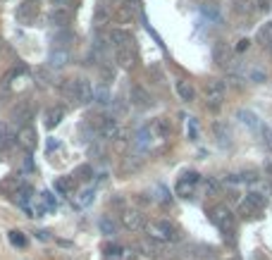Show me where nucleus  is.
Wrapping results in <instances>:
<instances>
[{
  "mask_svg": "<svg viewBox=\"0 0 272 260\" xmlns=\"http://www.w3.org/2000/svg\"><path fill=\"white\" fill-rule=\"evenodd\" d=\"M110 43L120 50V48H134V36L124 29H112L110 31Z\"/></svg>",
  "mask_w": 272,
  "mask_h": 260,
  "instance_id": "obj_11",
  "label": "nucleus"
},
{
  "mask_svg": "<svg viewBox=\"0 0 272 260\" xmlns=\"http://www.w3.org/2000/svg\"><path fill=\"white\" fill-rule=\"evenodd\" d=\"M7 239H10L12 246H17V248H24V246H26V236H24L19 229H10V232H7Z\"/></svg>",
  "mask_w": 272,
  "mask_h": 260,
  "instance_id": "obj_25",
  "label": "nucleus"
},
{
  "mask_svg": "<svg viewBox=\"0 0 272 260\" xmlns=\"http://www.w3.org/2000/svg\"><path fill=\"white\" fill-rule=\"evenodd\" d=\"M93 100H98L100 105H108V103H110V91L105 89V86L96 89V91H93Z\"/></svg>",
  "mask_w": 272,
  "mask_h": 260,
  "instance_id": "obj_27",
  "label": "nucleus"
},
{
  "mask_svg": "<svg viewBox=\"0 0 272 260\" xmlns=\"http://www.w3.org/2000/svg\"><path fill=\"white\" fill-rule=\"evenodd\" d=\"M22 186H24V182L19 179L17 174H10V177H5V179L0 182V191L10 196V193H17V191L22 189Z\"/></svg>",
  "mask_w": 272,
  "mask_h": 260,
  "instance_id": "obj_16",
  "label": "nucleus"
},
{
  "mask_svg": "<svg viewBox=\"0 0 272 260\" xmlns=\"http://www.w3.org/2000/svg\"><path fill=\"white\" fill-rule=\"evenodd\" d=\"M131 103L134 105H139V108H150V95L146 93V89H141V86H134L131 89Z\"/></svg>",
  "mask_w": 272,
  "mask_h": 260,
  "instance_id": "obj_19",
  "label": "nucleus"
},
{
  "mask_svg": "<svg viewBox=\"0 0 272 260\" xmlns=\"http://www.w3.org/2000/svg\"><path fill=\"white\" fill-rule=\"evenodd\" d=\"M148 131L153 134V139H170V136H172V124H170V119L160 117V119H155V122L148 127Z\"/></svg>",
  "mask_w": 272,
  "mask_h": 260,
  "instance_id": "obj_12",
  "label": "nucleus"
},
{
  "mask_svg": "<svg viewBox=\"0 0 272 260\" xmlns=\"http://www.w3.org/2000/svg\"><path fill=\"white\" fill-rule=\"evenodd\" d=\"M34 12H36V5H34V2H24V5L17 10V19L26 24V22L31 19V15H34Z\"/></svg>",
  "mask_w": 272,
  "mask_h": 260,
  "instance_id": "obj_24",
  "label": "nucleus"
},
{
  "mask_svg": "<svg viewBox=\"0 0 272 260\" xmlns=\"http://www.w3.org/2000/svg\"><path fill=\"white\" fill-rule=\"evenodd\" d=\"M198 184H200V174H196V172H186V174H181L179 179H177L174 191H177L179 198H194Z\"/></svg>",
  "mask_w": 272,
  "mask_h": 260,
  "instance_id": "obj_4",
  "label": "nucleus"
},
{
  "mask_svg": "<svg viewBox=\"0 0 272 260\" xmlns=\"http://www.w3.org/2000/svg\"><path fill=\"white\" fill-rule=\"evenodd\" d=\"M265 172H268V174L272 177V163H268V165H265Z\"/></svg>",
  "mask_w": 272,
  "mask_h": 260,
  "instance_id": "obj_38",
  "label": "nucleus"
},
{
  "mask_svg": "<svg viewBox=\"0 0 272 260\" xmlns=\"http://www.w3.org/2000/svg\"><path fill=\"white\" fill-rule=\"evenodd\" d=\"M210 215H213V222L218 224V229L224 234V239H232V236H234V227H236L234 213L224 203H218L210 210Z\"/></svg>",
  "mask_w": 272,
  "mask_h": 260,
  "instance_id": "obj_3",
  "label": "nucleus"
},
{
  "mask_svg": "<svg viewBox=\"0 0 272 260\" xmlns=\"http://www.w3.org/2000/svg\"><path fill=\"white\" fill-rule=\"evenodd\" d=\"M38 198H41V203L46 205V210H55V208H57V201L53 198V193H50V191H43Z\"/></svg>",
  "mask_w": 272,
  "mask_h": 260,
  "instance_id": "obj_28",
  "label": "nucleus"
},
{
  "mask_svg": "<svg viewBox=\"0 0 272 260\" xmlns=\"http://www.w3.org/2000/svg\"><path fill=\"white\" fill-rule=\"evenodd\" d=\"M246 201L253 205L255 210H263V208H265V198H263V193H248V196H246Z\"/></svg>",
  "mask_w": 272,
  "mask_h": 260,
  "instance_id": "obj_29",
  "label": "nucleus"
},
{
  "mask_svg": "<svg viewBox=\"0 0 272 260\" xmlns=\"http://www.w3.org/2000/svg\"><path fill=\"white\" fill-rule=\"evenodd\" d=\"M236 117H239V119H241V122H244V124H246V127H248V129H258V131H263V124H260V119H258V115H253V112L251 110H239L236 112Z\"/></svg>",
  "mask_w": 272,
  "mask_h": 260,
  "instance_id": "obj_18",
  "label": "nucleus"
},
{
  "mask_svg": "<svg viewBox=\"0 0 272 260\" xmlns=\"http://www.w3.org/2000/svg\"><path fill=\"white\" fill-rule=\"evenodd\" d=\"M67 60H70V53H67L65 48H62V50H60V48H55L53 53L48 55V65H50L53 70H62V67L67 65Z\"/></svg>",
  "mask_w": 272,
  "mask_h": 260,
  "instance_id": "obj_17",
  "label": "nucleus"
},
{
  "mask_svg": "<svg viewBox=\"0 0 272 260\" xmlns=\"http://www.w3.org/2000/svg\"><path fill=\"white\" fill-rule=\"evenodd\" d=\"M115 60H117V65H120L124 72H131V70L136 67V62H139L136 46H134V48H120V50H117V55H115Z\"/></svg>",
  "mask_w": 272,
  "mask_h": 260,
  "instance_id": "obj_7",
  "label": "nucleus"
},
{
  "mask_svg": "<svg viewBox=\"0 0 272 260\" xmlns=\"http://www.w3.org/2000/svg\"><path fill=\"white\" fill-rule=\"evenodd\" d=\"M146 232L153 241H177L179 239V232L177 227L170 222V220H153V222L146 224Z\"/></svg>",
  "mask_w": 272,
  "mask_h": 260,
  "instance_id": "obj_2",
  "label": "nucleus"
},
{
  "mask_svg": "<svg viewBox=\"0 0 272 260\" xmlns=\"http://www.w3.org/2000/svg\"><path fill=\"white\" fill-rule=\"evenodd\" d=\"M239 213H241L244 217H251V215H255V208H253V205H251V203H248L246 198H244V201L239 203Z\"/></svg>",
  "mask_w": 272,
  "mask_h": 260,
  "instance_id": "obj_32",
  "label": "nucleus"
},
{
  "mask_svg": "<svg viewBox=\"0 0 272 260\" xmlns=\"http://www.w3.org/2000/svg\"><path fill=\"white\" fill-rule=\"evenodd\" d=\"M258 41H260V46L272 48V22H268V24L258 31Z\"/></svg>",
  "mask_w": 272,
  "mask_h": 260,
  "instance_id": "obj_23",
  "label": "nucleus"
},
{
  "mask_svg": "<svg viewBox=\"0 0 272 260\" xmlns=\"http://www.w3.org/2000/svg\"><path fill=\"white\" fill-rule=\"evenodd\" d=\"M2 48H5V43H2V38H0V53H2Z\"/></svg>",
  "mask_w": 272,
  "mask_h": 260,
  "instance_id": "obj_39",
  "label": "nucleus"
},
{
  "mask_svg": "<svg viewBox=\"0 0 272 260\" xmlns=\"http://www.w3.org/2000/svg\"><path fill=\"white\" fill-rule=\"evenodd\" d=\"M222 93H224V81H208L205 84V98H208V108L210 110H220L222 105Z\"/></svg>",
  "mask_w": 272,
  "mask_h": 260,
  "instance_id": "obj_5",
  "label": "nucleus"
},
{
  "mask_svg": "<svg viewBox=\"0 0 272 260\" xmlns=\"http://www.w3.org/2000/svg\"><path fill=\"white\" fill-rule=\"evenodd\" d=\"M270 53H272V48H270Z\"/></svg>",
  "mask_w": 272,
  "mask_h": 260,
  "instance_id": "obj_40",
  "label": "nucleus"
},
{
  "mask_svg": "<svg viewBox=\"0 0 272 260\" xmlns=\"http://www.w3.org/2000/svg\"><path fill=\"white\" fill-rule=\"evenodd\" d=\"M117 19L124 24L129 19H134V5H122L120 10H117Z\"/></svg>",
  "mask_w": 272,
  "mask_h": 260,
  "instance_id": "obj_26",
  "label": "nucleus"
},
{
  "mask_svg": "<svg viewBox=\"0 0 272 260\" xmlns=\"http://www.w3.org/2000/svg\"><path fill=\"white\" fill-rule=\"evenodd\" d=\"M17 141V134H12L7 124H0V150H7Z\"/></svg>",
  "mask_w": 272,
  "mask_h": 260,
  "instance_id": "obj_20",
  "label": "nucleus"
},
{
  "mask_svg": "<svg viewBox=\"0 0 272 260\" xmlns=\"http://www.w3.org/2000/svg\"><path fill=\"white\" fill-rule=\"evenodd\" d=\"M96 129L103 139H117L120 136V124L112 119V117H96Z\"/></svg>",
  "mask_w": 272,
  "mask_h": 260,
  "instance_id": "obj_8",
  "label": "nucleus"
},
{
  "mask_svg": "<svg viewBox=\"0 0 272 260\" xmlns=\"http://www.w3.org/2000/svg\"><path fill=\"white\" fill-rule=\"evenodd\" d=\"M213 57H215V62H218L220 67H227L232 62V48L224 41H220L218 46H215V50H213Z\"/></svg>",
  "mask_w": 272,
  "mask_h": 260,
  "instance_id": "obj_13",
  "label": "nucleus"
},
{
  "mask_svg": "<svg viewBox=\"0 0 272 260\" xmlns=\"http://www.w3.org/2000/svg\"><path fill=\"white\" fill-rule=\"evenodd\" d=\"M122 253H124V248L120 243H108L105 246V256H110V258H120Z\"/></svg>",
  "mask_w": 272,
  "mask_h": 260,
  "instance_id": "obj_30",
  "label": "nucleus"
},
{
  "mask_svg": "<svg viewBox=\"0 0 272 260\" xmlns=\"http://www.w3.org/2000/svg\"><path fill=\"white\" fill-rule=\"evenodd\" d=\"M100 232L108 234V236H112V234H115V222L108 220V217H103V220H100Z\"/></svg>",
  "mask_w": 272,
  "mask_h": 260,
  "instance_id": "obj_33",
  "label": "nucleus"
},
{
  "mask_svg": "<svg viewBox=\"0 0 272 260\" xmlns=\"http://www.w3.org/2000/svg\"><path fill=\"white\" fill-rule=\"evenodd\" d=\"M62 95L70 100V103H79V105H86L93 98V89L86 79H70L62 84Z\"/></svg>",
  "mask_w": 272,
  "mask_h": 260,
  "instance_id": "obj_1",
  "label": "nucleus"
},
{
  "mask_svg": "<svg viewBox=\"0 0 272 260\" xmlns=\"http://www.w3.org/2000/svg\"><path fill=\"white\" fill-rule=\"evenodd\" d=\"M122 224L127 227L129 232H141L146 227V220L139 210H124L122 213Z\"/></svg>",
  "mask_w": 272,
  "mask_h": 260,
  "instance_id": "obj_9",
  "label": "nucleus"
},
{
  "mask_svg": "<svg viewBox=\"0 0 272 260\" xmlns=\"http://www.w3.org/2000/svg\"><path fill=\"white\" fill-rule=\"evenodd\" d=\"M91 177H93V169H91V165H81V167L76 169V179H81V182H89Z\"/></svg>",
  "mask_w": 272,
  "mask_h": 260,
  "instance_id": "obj_31",
  "label": "nucleus"
},
{
  "mask_svg": "<svg viewBox=\"0 0 272 260\" xmlns=\"http://www.w3.org/2000/svg\"><path fill=\"white\" fill-rule=\"evenodd\" d=\"M74 186H76V179H74V177H60V179L55 182V191H60V193H72Z\"/></svg>",
  "mask_w": 272,
  "mask_h": 260,
  "instance_id": "obj_22",
  "label": "nucleus"
},
{
  "mask_svg": "<svg viewBox=\"0 0 272 260\" xmlns=\"http://www.w3.org/2000/svg\"><path fill=\"white\" fill-rule=\"evenodd\" d=\"M70 17H72L70 7H55L53 12H50V24H53V26H67V24H70Z\"/></svg>",
  "mask_w": 272,
  "mask_h": 260,
  "instance_id": "obj_15",
  "label": "nucleus"
},
{
  "mask_svg": "<svg viewBox=\"0 0 272 260\" xmlns=\"http://www.w3.org/2000/svg\"><path fill=\"white\" fill-rule=\"evenodd\" d=\"M36 236L41 239V241H48L50 236H48V232H36Z\"/></svg>",
  "mask_w": 272,
  "mask_h": 260,
  "instance_id": "obj_37",
  "label": "nucleus"
},
{
  "mask_svg": "<svg viewBox=\"0 0 272 260\" xmlns=\"http://www.w3.org/2000/svg\"><path fill=\"white\" fill-rule=\"evenodd\" d=\"M105 19H108V10L100 5V7H98V12H96V22L100 24V22H105Z\"/></svg>",
  "mask_w": 272,
  "mask_h": 260,
  "instance_id": "obj_35",
  "label": "nucleus"
},
{
  "mask_svg": "<svg viewBox=\"0 0 272 260\" xmlns=\"http://www.w3.org/2000/svg\"><path fill=\"white\" fill-rule=\"evenodd\" d=\"M203 12H205V15H210L213 19H218V17H220L218 12H215V7H213V2H205V5H203Z\"/></svg>",
  "mask_w": 272,
  "mask_h": 260,
  "instance_id": "obj_34",
  "label": "nucleus"
},
{
  "mask_svg": "<svg viewBox=\"0 0 272 260\" xmlns=\"http://www.w3.org/2000/svg\"><path fill=\"white\" fill-rule=\"evenodd\" d=\"M62 117H65V110H62V108H50V110L46 112V127H48V129L57 127V124L62 122Z\"/></svg>",
  "mask_w": 272,
  "mask_h": 260,
  "instance_id": "obj_21",
  "label": "nucleus"
},
{
  "mask_svg": "<svg viewBox=\"0 0 272 260\" xmlns=\"http://www.w3.org/2000/svg\"><path fill=\"white\" fill-rule=\"evenodd\" d=\"M234 260H236V258H234Z\"/></svg>",
  "mask_w": 272,
  "mask_h": 260,
  "instance_id": "obj_41",
  "label": "nucleus"
},
{
  "mask_svg": "<svg viewBox=\"0 0 272 260\" xmlns=\"http://www.w3.org/2000/svg\"><path fill=\"white\" fill-rule=\"evenodd\" d=\"M174 91H177V95H179L181 100H194L196 98V89L191 86V81H186V79H179L177 84H174Z\"/></svg>",
  "mask_w": 272,
  "mask_h": 260,
  "instance_id": "obj_14",
  "label": "nucleus"
},
{
  "mask_svg": "<svg viewBox=\"0 0 272 260\" xmlns=\"http://www.w3.org/2000/svg\"><path fill=\"white\" fill-rule=\"evenodd\" d=\"M36 129L34 127H22V129L17 131V143L22 146V148L26 150V153H31V150L36 148Z\"/></svg>",
  "mask_w": 272,
  "mask_h": 260,
  "instance_id": "obj_10",
  "label": "nucleus"
},
{
  "mask_svg": "<svg viewBox=\"0 0 272 260\" xmlns=\"http://www.w3.org/2000/svg\"><path fill=\"white\" fill-rule=\"evenodd\" d=\"M12 119L17 122L19 127H31V119H34V105L29 100H22L15 105L12 110Z\"/></svg>",
  "mask_w": 272,
  "mask_h": 260,
  "instance_id": "obj_6",
  "label": "nucleus"
},
{
  "mask_svg": "<svg viewBox=\"0 0 272 260\" xmlns=\"http://www.w3.org/2000/svg\"><path fill=\"white\" fill-rule=\"evenodd\" d=\"M53 5H55V7H67V5H70V0H53Z\"/></svg>",
  "mask_w": 272,
  "mask_h": 260,
  "instance_id": "obj_36",
  "label": "nucleus"
}]
</instances>
